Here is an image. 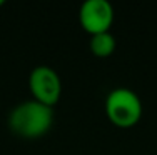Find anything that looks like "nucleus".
<instances>
[{
  "instance_id": "1",
  "label": "nucleus",
  "mask_w": 157,
  "mask_h": 155,
  "mask_svg": "<svg viewBox=\"0 0 157 155\" xmlns=\"http://www.w3.org/2000/svg\"><path fill=\"white\" fill-rule=\"evenodd\" d=\"M7 124L17 137L29 140L40 138L54 125V109L30 98L17 103L10 110Z\"/></svg>"
},
{
  "instance_id": "6",
  "label": "nucleus",
  "mask_w": 157,
  "mask_h": 155,
  "mask_svg": "<svg viewBox=\"0 0 157 155\" xmlns=\"http://www.w3.org/2000/svg\"><path fill=\"white\" fill-rule=\"evenodd\" d=\"M3 3H5V2H3V0H0V7H2V5H3Z\"/></svg>"
},
{
  "instance_id": "2",
  "label": "nucleus",
  "mask_w": 157,
  "mask_h": 155,
  "mask_svg": "<svg viewBox=\"0 0 157 155\" xmlns=\"http://www.w3.org/2000/svg\"><path fill=\"white\" fill-rule=\"evenodd\" d=\"M105 115L112 125L119 128H130L142 119V100L134 90L127 87H117L105 97Z\"/></svg>"
},
{
  "instance_id": "5",
  "label": "nucleus",
  "mask_w": 157,
  "mask_h": 155,
  "mask_svg": "<svg viewBox=\"0 0 157 155\" xmlns=\"http://www.w3.org/2000/svg\"><path fill=\"white\" fill-rule=\"evenodd\" d=\"M90 52L99 58H107L110 57L115 52V47H117V42H115V37L110 34V32H105V34H97L90 37Z\"/></svg>"
},
{
  "instance_id": "3",
  "label": "nucleus",
  "mask_w": 157,
  "mask_h": 155,
  "mask_svg": "<svg viewBox=\"0 0 157 155\" xmlns=\"http://www.w3.org/2000/svg\"><path fill=\"white\" fill-rule=\"evenodd\" d=\"M29 90L32 94V100L54 109L62 95V80L52 67L37 65L29 75Z\"/></svg>"
},
{
  "instance_id": "4",
  "label": "nucleus",
  "mask_w": 157,
  "mask_h": 155,
  "mask_svg": "<svg viewBox=\"0 0 157 155\" xmlns=\"http://www.w3.org/2000/svg\"><path fill=\"white\" fill-rule=\"evenodd\" d=\"M78 22L90 37L110 32L114 24V7L107 0H85L78 9Z\"/></svg>"
}]
</instances>
